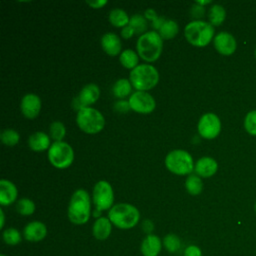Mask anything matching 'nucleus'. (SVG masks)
<instances>
[{
	"label": "nucleus",
	"instance_id": "a211bd4d",
	"mask_svg": "<svg viewBox=\"0 0 256 256\" xmlns=\"http://www.w3.org/2000/svg\"><path fill=\"white\" fill-rule=\"evenodd\" d=\"M18 192L16 186L9 180H0V204L3 206L10 205L15 202Z\"/></svg>",
	"mask_w": 256,
	"mask_h": 256
},
{
	"label": "nucleus",
	"instance_id": "dca6fc26",
	"mask_svg": "<svg viewBox=\"0 0 256 256\" xmlns=\"http://www.w3.org/2000/svg\"><path fill=\"white\" fill-rule=\"evenodd\" d=\"M162 245V241L157 235L148 234L141 243L140 251L143 256H158Z\"/></svg>",
	"mask_w": 256,
	"mask_h": 256
},
{
	"label": "nucleus",
	"instance_id": "393cba45",
	"mask_svg": "<svg viewBox=\"0 0 256 256\" xmlns=\"http://www.w3.org/2000/svg\"><path fill=\"white\" fill-rule=\"evenodd\" d=\"M185 188L191 195H198L202 192L203 183L197 174H189L185 180Z\"/></svg>",
	"mask_w": 256,
	"mask_h": 256
},
{
	"label": "nucleus",
	"instance_id": "f257e3e1",
	"mask_svg": "<svg viewBox=\"0 0 256 256\" xmlns=\"http://www.w3.org/2000/svg\"><path fill=\"white\" fill-rule=\"evenodd\" d=\"M91 213V202L88 192L84 189H77L71 196L68 205V218L76 225L85 224Z\"/></svg>",
	"mask_w": 256,
	"mask_h": 256
},
{
	"label": "nucleus",
	"instance_id": "ddd939ff",
	"mask_svg": "<svg viewBox=\"0 0 256 256\" xmlns=\"http://www.w3.org/2000/svg\"><path fill=\"white\" fill-rule=\"evenodd\" d=\"M22 114L29 119H34L38 116L41 109V100L39 96L33 93L26 94L20 104Z\"/></svg>",
	"mask_w": 256,
	"mask_h": 256
},
{
	"label": "nucleus",
	"instance_id": "c85d7f7f",
	"mask_svg": "<svg viewBox=\"0 0 256 256\" xmlns=\"http://www.w3.org/2000/svg\"><path fill=\"white\" fill-rule=\"evenodd\" d=\"M16 210L19 214L29 216L35 211V204L29 198H21L16 203Z\"/></svg>",
	"mask_w": 256,
	"mask_h": 256
},
{
	"label": "nucleus",
	"instance_id": "4c0bfd02",
	"mask_svg": "<svg viewBox=\"0 0 256 256\" xmlns=\"http://www.w3.org/2000/svg\"><path fill=\"white\" fill-rule=\"evenodd\" d=\"M144 17H145L146 19H148V20L152 21V22L156 21V20L159 18V16L157 15L156 11H155L154 9H152V8L147 9V10L145 11V13H144Z\"/></svg>",
	"mask_w": 256,
	"mask_h": 256
},
{
	"label": "nucleus",
	"instance_id": "2eb2a0df",
	"mask_svg": "<svg viewBox=\"0 0 256 256\" xmlns=\"http://www.w3.org/2000/svg\"><path fill=\"white\" fill-rule=\"evenodd\" d=\"M47 235V227L40 221L29 222L23 229V236L27 241L38 242Z\"/></svg>",
	"mask_w": 256,
	"mask_h": 256
},
{
	"label": "nucleus",
	"instance_id": "f704fd0d",
	"mask_svg": "<svg viewBox=\"0 0 256 256\" xmlns=\"http://www.w3.org/2000/svg\"><path fill=\"white\" fill-rule=\"evenodd\" d=\"M114 109L118 113H127L131 108L129 105V102L126 100H119L115 102L114 104Z\"/></svg>",
	"mask_w": 256,
	"mask_h": 256
},
{
	"label": "nucleus",
	"instance_id": "412c9836",
	"mask_svg": "<svg viewBox=\"0 0 256 256\" xmlns=\"http://www.w3.org/2000/svg\"><path fill=\"white\" fill-rule=\"evenodd\" d=\"M28 145L30 149H32L33 151H36V152L44 151L51 146L50 138L46 133L38 131L29 136Z\"/></svg>",
	"mask_w": 256,
	"mask_h": 256
},
{
	"label": "nucleus",
	"instance_id": "f3484780",
	"mask_svg": "<svg viewBox=\"0 0 256 256\" xmlns=\"http://www.w3.org/2000/svg\"><path fill=\"white\" fill-rule=\"evenodd\" d=\"M218 168L217 162L211 157H202L197 160L194 166V171L198 176L207 178L213 176Z\"/></svg>",
	"mask_w": 256,
	"mask_h": 256
},
{
	"label": "nucleus",
	"instance_id": "e433bc0d",
	"mask_svg": "<svg viewBox=\"0 0 256 256\" xmlns=\"http://www.w3.org/2000/svg\"><path fill=\"white\" fill-rule=\"evenodd\" d=\"M191 15L192 17L194 18H201L204 16V13H205V9L203 6L199 5V4H194L192 7H191Z\"/></svg>",
	"mask_w": 256,
	"mask_h": 256
},
{
	"label": "nucleus",
	"instance_id": "4468645a",
	"mask_svg": "<svg viewBox=\"0 0 256 256\" xmlns=\"http://www.w3.org/2000/svg\"><path fill=\"white\" fill-rule=\"evenodd\" d=\"M214 46L220 54L228 56L235 52L237 44L235 38L230 33L219 32L214 37Z\"/></svg>",
	"mask_w": 256,
	"mask_h": 256
},
{
	"label": "nucleus",
	"instance_id": "a19ab883",
	"mask_svg": "<svg viewBox=\"0 0 256 256\" xmlns=\"http://www.w3.org/2000/svg\"><path fill=\"white\" fill-rule=\"evenodd\" d=\"M142 227H143V230H144L146 233H150V232L153 230L154 225H153V223H152L150 220L147 219V220H145V221L143 222Z\"/></svg>",
	"mask_w": 256,
	"mask_h": 256
},
{
	"label": "nucleus",
	"instance_id": "0eeeda50",
	"mask_svg": "<svg viewBox=\"0 0 256 256\" xmlns=\"http://www.w3.org/2000/svg\"><path fill=\"white\" fill-rule=\"evenodd\" d=\"M165 166L174 174L186 175L194 170L195 165L192 156L187 151L176 149L166 155Z\"/></svg>",
	"mask_w": 256,
	"mask_h": 256
},
{
	"label": "nucleus",
	"instance_id": "37998d69",
	"mask_svg": "<svg viewBox=\"0 0 256 256\" xmlns=\"http://www.w3.org/2000/svg\"><path fill=\"white\" fill-rule=\"evenodd\" d=\"M210 2H211V1H209V0H208V1H197V2H196V3H197V4H199V5H201V6H202V5H204V4H209V3H210Z\"/></svg>",
	"mask_w": 256,
	"mask_h": 256
},
{
	"label": "nucleus",
	"instance_id": "9b49d317",
	"mask_svg": "<svg viewBox=\"0 0 256 256\" xmlns=\"http://www.w3.org/2000/svg\"><path fill=\"white\" fill-rule=\"evenodd\" d=\"M128 102L133 111L141 114L151 113L156 106L155 99L146 91H135L129 97Z\"/></svg>",
	"mask_w": 256,
	"mask_h": 256
},
{
	"label": "nucleus",
	"instance_id": "58836bf2",
	"mask_svg": "<svg viewBox=\"0 0 256 256\" xmlns=\"http://www.w3.org/2000/svg\"><path fill=\"white\" fill-rule=\"evenodd\" d=\"M134 33H135V32H134L133 28H132L130 25H127V26L123 27V28H122V31H121V35H122V37H123L124 39H129V38H131Z\"/></svg>",
	"mask_w": 256,
	"mask_h": 256
},
{
	"label": "nucleus",
	"instance_id": "7ed1b4c3",
	"mask_svg": "<svg viewBox=\"0 0 256 256\" xmlns=\"http://www.w3.org/2000/svg\"><path fill=\"white\" fill-rule=\"evenodd\" d=\"M163 40L156 31H148L141 35L136 43L138 55L147 62L157 60L162 52Z\"/></svg>",
	"mask_w": 256,
	"mask_h": 256
},
{
	"label": "nucleus",
	"instance_id": "5701e85b",
	"mask_svg": "<svg viewBox=\"0 0 256 256\" xmlns=\"http://www.w3.org/2000/svg\"><path fill=\"white\" fill-rule=\"evenodd\" d=\"M131 90H132L131 82L125 78L118 79L112 87V92L114 96L117 98H124L128 96L131 93Z\"/></svg>",
	"mask_w": 256,
	"mask_h": 256
},
{
	"label": "nucleus",
	"instance_id": "c9c22d12",
	"mask_svg": "<svg viewBox=\"0 0 256 256\" xmlns=\"http://www.w3.org/2000/svg\"><path fill=\"white\" fill-rule=\"evenodd\" d=\"M184 256H202V251L197 245H189L184 250Z\"/></svg>",
	"mask_w": 256,
	"mask_h": 256
},
{
	"label": "nucleus",
	"instance_id": "ea45409f",
	"mask_svg": "<svg viewBox=\"0 0 256 256\" xmlns=\"http://www.w3.org/2000/svg\"><path fill=\"white\" fill-rule=\"evenodd\" d=\"M86 3L91 6L92 8H101L102 6L106 5L107 4V1L106 0H93V1H86Z\"/></svg>",
	"mask_w": 256,
	"mask_h": 256
},
{
	"label": "nucleus",
	"instance_id": "cd10ccee",
	"mask_svg": "<svg viewBox=\"0 0 256 256\" xmlns=\"http://www.w3.org/2000/svg\"><path fill=\"white\" fill-rule=\"evenodd\" d=\"M134 32L136 34H141L143 35L144 33H146V29H147V21H146V18L141 15V14H134L130 17V21H129V24Z\"/></svg>",
	"mask_w": 256,
	"mask_h": 256
},
{
	"label": "nucleus",
	"instance_id": "2f4dec72",
	"mask_svg": "<svg viewBox=\"0 0 256 256\" xmlns=\"http://www.w3.org/2000/svg\"><path fill=\"white\" fill-rule=\"evenodd\" d=\"M162 244L165 247V249L171 253L178 251L181 247V241H180L179 237L175 234H167L163 238Z\"/></svg>",
	"mask_w": 256,
	"mask_h": 256
},
{
	"label": "nucleus",
	"instance_id": "f8f14e48",
	"mask_svg": "<svg viewBox=\"0 0 256 256\" xmlns=\"http://www.w3.org/2000/svg\"><path fill=\"white\" fill-rule=\"evenodd\" d=\"M100 90L99 87L94 83L86 84L80 91L79 95L74 98L72 105L74 108H76L78 111L82 108L89 107V105L96 102V100L99 98Z\"/></svg>",
	"mask_w": 256,
	"mask_h": 256
},
{
	"label": "nucleus",
	"instance_id": "a18cd8bd",
	"mask_svg": "<svg viewBox=\"0 0 256 256\" xmlns=\"http://www.w3.org/2000/svg\"><path fill=\"white\" fill-rule=\"evenodd\" d=\"M0 256H6V255H4V254H1V255H0Z\"/></svg>",
	"mask_w": 256,
	"mask_h": 256
},
{
	"label": "nucleus",
	"instance_id": "6e6552de",
	"mask_svg": "<svg viewBox=\"0 0 256 256\" xmlns=\"http://www.w3.org/2000/svg\"><path fill=\"white\" fill-rule=\"evenodd\" d=\"M48 159L54 167L64 169L72 164L74 151L72 147L64 141L54 142L48 149Z\"/></svg>",
	"mask_w": 256,
	"mask_h": 256
},
{
	"label": "nucleus",
	"instance_id": "b1692460",
	"mask_svg": "<svg viewBox=\"0 0 256 256\" xmlns=\"http://www.w3.org/2000/svg\"><path fill=\"white\" fill-rule=\"evenodd\" d=\"M138 54L132 50V49H126L124 51L121 52L120 56H119V60L120 63L128 69H134L136 66H138Z\"/></svg>",
	"mask_w": 256,
	"mask_h": 256
},
{
	"label": "nucleus",
	"instance_id": "39448f33",
	"mask_svg": "<svg viewBox=\"0 0 256 256\" xmlns=\"http://www.w3.org/2000/svg\"><path fill=\"white\" fill-rule=\"evenodd\" d=\"M159 80L157 69L149 64H139L130 72V82L137 91L152 89Z\"/></svg>",
	"mask_w": 256,
	"mask_h": 256
},
{
	"label": "nucleus",
	"instance_id": "9d476101",
	"mask_svg": "<svg viewBox=\"0 0 256 256\" xmlns=\"http://www.w3.org/2000/svg\"><path fill=\"white\" fill-rule=\"evenodd\" d=\"M197 128L201 137L205 139H213L220 133L221 122L216 114L205 113L199 119Z\"/></svg>",
	"mask_w": 256,
	"mask_h": 256
},
{
	"label": "nucleus",
	"instance_id": "c03bdc74",
	"mask_svg": "<svg viewBox=\"0 0 256 256\" xmlns=\"http://www.w3.org/2000/svg\"><path fill=\"white\" fill-rule=\"evenodd\" d=\"M254 209H255V212H256V202H255V206H254Z\"/></svg>",
	"mask_w": 256,
	"mask_h": 256
},
{
	"label": "nucleus",
	"instance_id": "a878e982",
	"mask_svg": "<svg viewBox=\"0 0 256 256\" xmlns=\"http://www.w3.org/2000/svg\"><path fill=\"white\" fill-rule=\"evenodd\" d=\"M178 30L179 27L177 22L169 19L164 21V23L158 30V33L162 37V39H172L178 33Z\"/></svg>",
	"mask_w": 256,
	"mask_h": 256
},
{
	"label": "nucleus",
	"instance_id": "aec40b11",
	"mask_svg": "<svg viewBox=\"0 0 256 256\" xmlns=\"http://www.w3.org/2000/svg\"><path fill=\"white\" fill-rule=\"evenodd\" d=\"M112 231V223L107 217H99L93 224V236L97 240L107 239Z\"/></svg>",
	"mask_w": 256,
	"mask_h": 256
},
{
	"label": "nucleus",
	"instance_id": "4be33fe9",
	"mask_svg": "<svg viewBox=\"0 0 256 256\" xmlns=\"http://www.w3.org/2000/svg\"><path fill=\"white\" fill-rule=\"evenodd\" d=\"M109 21L113 26L123 28L129 24L130 18L124 10L120 8H115L109 13Z\"/></svg>",
	"mask_w": 256,
	"mask_h": 256
},
{
	"label": "nucleus",
	"instance_id": "72a5a7b5",
	"mask_svg": "<svg viewBox=\"0 0 256 256\" xmlns=\"http://www.w3.org/2000/svg\"><path fill=\"white\" fill-rule=\"evenodd\" d=\"M244 127L249 134L256 136V110L247 113L244 120Z\"/></svg>",
	"mask_w": 256,
	"mask_h": 256
},
{
	"label": "nucleus",
	"instance_id": "1a4fd4ad",
	"mask_svg": "<svg viewBox=\"0 0 256 256\" xmlns=\"http://www.w3.org/2000/svg\"><path fill=\"white\" fill-rule=\"evenodd\" d=\"M114 201V193L112 186L109 182L101 180L97 182L93 188V202L96 206V209L93 215L99 216L101 211L111 209Z\"/></svg>",
	"mask_w": 256,
	"mask_h": 256
},
{
	"label": "nucleus",
	"instance_id": "423d86ee",
	"mask_svg": "<svg viewBox=\"0 0 256 256\" xmlns=\"http://www.w3.org/2000/svg\"><path fill=\"white\" fill-rule=\"evenodd\" d=\"M76 123L78 127L89 134L98 133L104 128L105 119L95 108L85 107L77 112Z\"/></svg>",
	"mask_w": 256,
	"mask_h": 256
},
{
	"label": "nucleus",
	"instance_id": "7c9ffc66",
	"mask_svg": "<svg viewBox=\"0 0 256 256\" xmlns=\"http://www.w3.org/2000/svg\"><path fill=\"white\" fill-rule=\"evenodd\" d=\"M65 133H66V129L62 122L54 121L51 123L49 128V135L55 142L62 141V139L65 136Z\"/></svg>",
	"mask_w": 256,
	"mask_h": 256
},
{
	"label": "nucleus",
	"instance_id": "bb28decb",
	"mask_svg": "<svg viewBox=\"0 0 256 256\" xmlns=\"http://www.w3.org/2000/svg\"><path fill=\"white\" fill-rule=\"evenodd\" d=\"M225 17H226V12H225V9L223 8V6L214 4L209 9L208 18H209L211 25L218 26V25L222 24V22L225 20Z\"/></svg>",
	"mask_w": 256,
	"mask_h": 256
},
{
	"label": "nucleus",
	"instance_id": "79ce46f5",
	"mask_svg": "<svg viewBox=\"0 0 256 256\" xmlns=\"http://www.w3.org/2000/svg\"><path fill=\"white\" fill-rule=\"evenodd\" d=\"M0 215H1V224H0V227L3 228L4 222H5V217H4V212H3L2 209H0Z\"/></svg>",
	"mask_w": 256,
	"mask_h": 256
},
{
	"label": "nucleus",
	"instance_id": "6ab92c4d",
	"mask_svg": "<svg viewBox=\"0 0 256 256\" xmlns=\"http://www.w3.org/2000/svg\"><path fill=\"white\" fill-rule=\"evenodd\" d=\"M101 46L108 55L116 56L120 53L122 44L118 35L114 33H106L101 37Z\"/></svg>",
	"mask_w": 256,
	"mask_h": 256
},
{
	"label": "nucleus",
	"instance_id": "20e7f679",
	"mask_svg": "<svg viewBox=\"0 0 256 256\" xmlns=\"http://www.w3.org/2000/svg\"><path fill=\"white\" fill-rule=\"evenodd\" d=\"M186 40L197 47H203L210 43L214 36V27L208 22L194 20L189 22L184 29Z\"/></svg>",
	"mask_w": 256,
	"mask_h": 256
},
{
	"label": "nucleus",
	"instance_id": "c756f323",
	"mask_svg": "<svg viewBox=\"0 0 256 256\" xmlns=\"http://www.w3.org/2000/svg\"><path fill=\"white\" fill-rule=\"evenodd\" d=\"M2 237H3L4 242L8 245H11V246L17 245L22 241V236H21L20 232L17 229L13 228V227L5 229L3 231Z\"/></svg>",
	"mask_w": 256,
	"mask_h": 256
},
{
	"label": "nucleus",
	"instance_id": "49530a36",
	"mask_svg": "<svg viewBox=\"0 0 256 256\" xmlns=\"http://www.w3.org/2000/svg\"><path fill=\"white\" fill-rule=\"evenodd\" d=\"M255 56H256V50H255Z\"/></svg>",
	"mask_w": 256,
	"mask_h": 256
},
{
	"label": "nucleus",
	"instance_id": "473e14b6",
	"mask_svg": "<svg viewBox=\"0 0 256 256\" xmlns=\"http://www.w3.org/2000/svg\"><path fill=\"white\" fill-rule=\"evenodd\" d=\"M0 139L7 146H14L19 142V133L13 129H4L0 134Z\"/></svg>",
	"mask_w": 256,
	"mask_h": 256
},
{
	"label": "nucleus",
	"instance_id": "f03ea898",
	"mask_svg": "<svg viewBox=\"0 0 256 256\" xmlns=\"http://www.w3.org/2000/svg\"><path fill=\"white\" fill-rule=\"evenodd\" d=\"M108 218L113 225L120 229L133 228L140 219L139 210L128 203H119L112 206Z\"/></svg>",
	"mask_w": 256,
	"mask_h": 256
}]
</instances>
